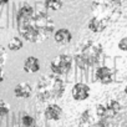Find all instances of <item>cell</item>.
Instances as JSON below:
<instances>
[{
  "label": "cell",
  "instance_id": "obj_1",
  "mask_svg": "<svg viewBox=\"0 0 127 127\" xmlns=\"http://www.w3.org/2000/svg\"><path fill=\"white\" fill-rule=\"evenodd\" d=\"M19 34L29 42L37 44L49 39L55 31V23L50 15L42 11H32L31 14L18 18Z\"/></svg>",
  "mask_w": 127,
  "mask_h": 127
},
{
  "label": "cell",
  "instance_id": "obj_2",
  "mask_svg": "<svg viewBox=\"0 0 127 127\" xmlns=\"http://www.w3.org/2000/svg\"><path fill=\"white\" fill-rule=\"evenodd\" d=\"M65 81L61 75L57 74H47L42 75L36 82V97L41 102H52L62 97L65 92Z\"/></svg>",
  "mask_w": 127,
  "mask_h": 127
},
{
  "label": "cell",
  "instance_id": "obj_3",
  "mask_svg": "<svg viewBox=\"0 0 127 127\" xmlns=\"http://www.w3.org/2000/svg\"><path fill=\"white\" fill-rule=\"evenodd\" d=\"M101 56H102L101 44L92 41V40H89V41H85L84 44H81L79 50L75 54L77 65L81 66L82 69L97 65L101 60Z\"/></svg>",
  "mask_w": 127,
  "mask_h": 127
},
{
  "label": "cell",
  "instance_id": "obj_4",
  "mask_svg": "<svg viewBox=\"0 0 127 127\" xmlns=\"http://www.w3.org/2000/svg\"><path fill=\"white\" fill-rule=\"evenodd\" d=\"M123 10L122 0H92V13L94 15L102 16L110 23L117 21Z\"/></svg>",
  "mask_w": 127,
  "mask_h": 127
},
{
  "label": "cell",
  "instance_id": "obj_5",
  "mask_svg": "<svg viewBox=\"0 0 127 127\" xmlns=\"http://www.w3.org/2000/svg\"><path fill=\"white\" fill-rule=\"evenodd\" d=\"M72 67V57L67 54H61L54 57L50 62L51 72L57 75H66Z\"/></svg>",
  "mask_w": 127,
  "mask_h": 127
},
{
  "label": "cell",
  "instance_id": "obj_6",
  "mask_svg": "<svg viewBox=\"0 0 127 127\" xmlns=\"http://www.w3.org/2000/svg\"><path fill=\"white\" fill-rule=\"evenodd\" d=\"M120 111H121V103L113 98L96 106V116L100 118H112Z\"/></svg>",
  "mask_w": 127,
  "mask_h": 127
},
{
  "label": "cell",
  "instance_id": "obj_7",
  "mask_svg": "<svg viewBox=\"0 0 127 127\" xmlns=\"http://www.w3.org/2000/svg\"><path fill=\"white\" fill-rule=\"evenodd\" d=\"M95 77L100 84L110 85L115 80V70H112L111 67H107V66H101V67L97 69Z\"/></svg>",
  "mask_w": 127,
  "mask_h": 127
},
{
  "label": "cell",
  "instance_id": "obj_8",
  "mask_svg": "<svg viewBox=\"0 0 127 127\" xmlns=\"http://www.w3.org/2000/svg\"><path fill=\"white\" fill-rule=\"evenodd\" d=\"M90 94H91V89L84 84V82H77L74 85L72 90H71V95L74 97V100L76 101H85L90 97Z\"/></svg>",
  "mask_w": 127,
  "mask_h": 127
},
{
  "label": "cell",
  "instance_id": "obj_9",
  "mask_svg": "<svg viewBox=\"0 0 127 127\" xmlns=\"http://www.w3.org/2000/svg\"><path fill=\"white\" fill-rule=\"evenodd\" d=\"M108 24H110V21H108L107 19H105V18H102V16H98V15H94V16L89 20L87 28H89L90 31L97 34V32L103 31V30L108 26Z\"/></svg>",
  "mask_w": 127,
  "mask_h": 127
},
{
  "label": "cell",
  "instance_id": "obj_10",
  "mask_svg": "<svg viewBox=\"0 0 127 127\" xmlns=\"http://www.w3.org/2000/svg\"><path fill=\"white\" fill-rule=\"evenodd\" d=\"M54 40L59 45H67L72 40V34L69 29L66 28H61L54 31Z\"/></svg>",
  "mask_w": 127,
  "mask_h": 127
},
{
  "label": "cell",
  "instance_id": "obj_11",
  "mask_svg": "<svg viewBox=\"0 0 127 127\" xmlns=\"http://www.w3.org/2000/svg\"><path fill=\"white\" fill-rule=\"evenodd\" d=\"M14 95L19 98H29L32 95V87L29 82H20L15 86Z\"/></svg>",
  "mask_w": 127,
  "mask_h": 127
},
{
  "label": "cell",
  "instance_id": "obj_12",
  "mask_svg": "<svg viewBox=\"0 0 127 127\" xmlns=\"http://www.w3.org/2000/svg\"><path fill=\"white\" fill-rule=\"evenodd\" d=\"M44 115L47 120L50 121H57L61 118V115H62V108L56 105V103H50L47 105V107L45 108L44 111Z\"/></svg>",
  "mask_w": 127,
  "mask_h": 127
},
{
  "label": "cell",
  "instance_id": "obj_13",
  "mask_svg": "<svg viewBox=\"0 0 127 127\" xmlns=\"http://www.w3.org/2000/svg\"><path fill=\"white\" fill-rule=\"evenodd\" d=\"M40 70V61L35 56H29L24 61V71L28 74H35Z\"/></svg>",
  "mask_w": 127,
  "mask_h": 127
},
{
  "label": "cell",
  "instance_id": "obj_14",
  "mask_svg": "<svg viewBox=\"0 0 127 127\" xmlns=\"http://www.w3.org/2000/svg\"><path fill=\"white\" fill-rule=\"evenodd\" d=\"M64 1L62 0H45V8L51 11H57L62 8Z\"/></svg>",
  "mask_w": 127,
  "mask_h": 127
},
{
  "label": "cell",
  "instance_id": "obj_15",
  "mask_svg": "<svg viewBox=\"0 0 127 127\" xmlns=\"http://www.w3.org/2000/svg\"><path fill=\"white\" fill-rule=\"evenodd\" d=\"M6 62V51L0 45V82L4 80V65Z\"/></svg>",
  "mask_w": 127,
  "mask_h": 127
},
{
  "label": "cell",
  "instance_id": "obj_16",
  "mask_svg": "<svg viewBox=\"0 0 127 127\" xmlns=\"http://www.w3.org/2000/svg\"><path fill=\"white\" fill-rule=\"evenodd\" d=\"M21 47H23V41H21L20 37L14 36V37L10 39V41L8 44V49L9 50H11V51H19Z\"/></svg>",
  "mask_w": 127,
  "mask_h": 127
},
{
  "label": "cell",
  "instance_id": "obj_17",
  "mask_svg": "<svg viewBox=\"0 0 127 127\" xmlns=\"http://www.w3.org/2000/svg\"><path fill=\"white\" fill-rule=\"evenodd\" d=\"M10 113V105L5 101H0V117H5Z\"/></svg>",
  "mask_w": 127,
  "mask_h": 127
},
{
  "label": "cell",
  "instance_id": "obj_18",
  "mask_svg": "<svg viewBox=\"0 0 127 127\" xmlns=\"http://www.w3.org/2000/svg\"><path fill=\"white\" fill-rule=\"evenodd\" d=\"M89 123H91V111L86 110L82 112L80 117V125H89Z\"/></svg>",
  "mask_w": 127,
  "mask_h": 127
},
{
  "label": "cell",
  "instance_id": "obj_19",
  "mask_svg": "<svg viewBox=\"0 0 127 127\" xmlns=\"http://www.w3.org/2000/svg\"><path fill=\"white\" fill-rule=\"evenodd\" d=\"M21 123H23L25 127H31V126L35 125V120H34V117L30 116V115H24V116L21 117Z\"/></svg>",
  "mask_w": 127,
  "mask_h": 127
},
{
  "label": "cell",
  "instance_id": "obj_20",
  "mask_svg": "<svg viewBox=\"0 0 127 127\" xmlns=\"http://www.w3.org/2000/svg\"><path fill=\"white\" fill-rule=\"evenodd\" d=\"M117 46H118V49H120L121 51H127V36L122 37V39L118 41Z\"/></svg>",
  "mask_w": 127,
  "mask_h": 127
},
{
  "label": "cell",
  "instance_id": "obj_21",
  "mask_svg": "<svg viewBox=\"0 0 127 127\" xmlns=\"http://www.w3.org/2000/svg\"><path fill=\"white\" fill-rule=\"evenodd\" d=\"M9 1H10V0H0V6H4V5H6Z\"/></svg>",
  "mask_w": 127,
  "mask_h": 127
},
{
  "label": "cell",
  "instance_id": "obj_22",
  "mask_svg": "<svg viewBox=\"0 0 127 127\" xmlns=\"http://www.w3.org/2000/svg\"><path fill=\"white\" fill-rule=\"evenodd\" d=\"M125 94H126V95H127V86H126V87H125Z\"/></svg>",
  "mask_w": 127,
  "mask_h": 127
},
{
  "label": "cell",
  "instance_id": "obj_23",
  "mask_svg": "<svg viewBox=\"0 0 127 127\" xmlns=\"http://www.w3.org/2000/svg\"><path fill=\"white\" fill-rule=\"evenodd\" d=\"M126 20H127V15H126Z\"/></svg>",
  "mask_w": 127,
  "mask_h": 127
}]
</instances>
